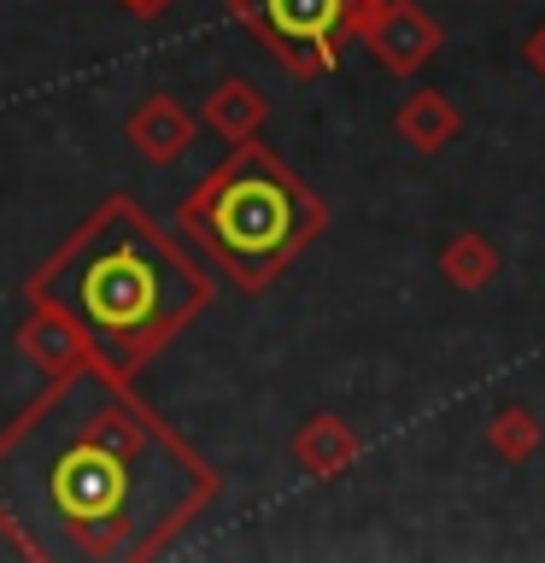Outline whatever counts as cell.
<instances>
[{
    "label": "cell",
    "instance_id": "obj_1",
    "mask_svg": "<svg viewBox=\"0 0 545 563\" xmlns=\"http://www.w3.org/2000/svg\"><path fill=\"white\" fill-rule=\"evenodd\" d=\"M218 499V475L130 387L65 376L0 440V522L47 563L158 558Z\"/></svg>",
    "mask_w": 545,
    "mask_h": 563
},
{
    "label": "cell",
    "instance_id": "obj_2",
    "mask_svg": "<svg viewBox=\"0 0 545 563\" xmlns=\"http://www.w3.org/2000/svg\"><path fill=\"white\" fill-rule=\"evenodd\" d=\"M35 294L112 369H135L205 311L211 282L158 223L135 206H112L70 241L59 264H47Z\"/></svg>",
    "mask_w": 545,
    "mask_h": 563
},
{
    "label": "cell",
    "instance_id": "obj_3",
    "mask_svg": "<svg viewBox=\"0 0 545 563\" xmlns=\"http://www.w3.org/2000/svg\"><path fill=\"white\" fill-rule=\"evenodd\" d=\"M323 200L270 147H253V141H241L182 206V229L246 294L270 288L323 235Z\"/></svg>",
    "mask_w": 545,
    "mask_h": 563
},
{
    "label": "cell",
    "instance_id": "obj_4",
    "mask_svg": "<svg viewBox=\"0 0 545 563\" xmlns=\"http://www.w3.org/2000/svg\"><path fill=\"white\" fill-rule=\"evenodd\" d=\"M387 0H235V18L299 77H329L346 35H369Z\"/></svg>",
    "mask_w": 545,
    "mask_h": 563
},
{
    "label": "cell",
    "instance_id": "obj_5",
    "mask_svg": "<svg viewBox=\"0 0 545 563\" xmlns=\"http://www.w3.org/2000/svg\"><path fill=\"white\" fill-rule=\"evenodd\" d=\"M364 42L381 59V70H393V77H416V70L440 53V24L416 7V0H387Z\"/></svg>",
    "mask_w": 545,
    "mask_h": 563
},
{
    "label": "cell",
    "instance_id": "obj_6",
    "mask_svg": "<svg viewBox=\"0 0 545 563\" xmlns=\"http://www.w3.org/2000/svg\"><path fill=\"white\" fill-rule=\"evenodd\" d=\"M393 130L411 141L416 153H440L464 135V112H457L452 95H440V88H416V95L393 112Z\"/></svg>",
    "mask_w": 545,
    "mask_h": 563
},
{
    "label": "cell",
    "instance_id": "obj_7",
    "mask_svg": "<svg viewBox=\"0 0 545 563\" xmlns=\"http://www.w3.org/2000/svg\"><path fill=\"white\" fill-rule=\"evenodd\" d=\"M499 271H504V253H499V241L481 235V229H464V235H452L440 246V276L464 294H481Z\"/></svg>",
    "mask_w": 545,
    "mask_h": 563
},
{
    "label": "cell",
    "instance_id": "obj_8",
    "mask_svg": "<svg viewBox=\"0 0 545 563\" xmlns=\"http://www.w3.org/2000/svg\"><path fill=\"white\" fill-rule=\"evenodd\" d=\"M487 446L504 457V464H527L540 446H545V422L534 417V405H499L492 411V422H487Z\"/></svg>",
    "mask_w": 545,
    "mask_h": 563
},
{
    "label": "cell",
    "instance_id": "obj_9",
    "mask_svg": "<svg viewBox=\"0 0 545 563\" xmlns=\"http://www.w3.org/2000/svg\"><path fill=\"white\" fill-rule=\"evenodd\" d=\"M358 457V434L346 429V422L334 417H316L305 434H299V464H305L311 475H334L341 464H352Z\"/></svg>",
    "mask_w": 545,
    "mask_h": 563
},
{
    "label": "cell",
    "instance_id": "obj_10",
    "mask_svg": "<svg viewBox=\"0 0 545 563\" xmlns=\"http://www.w3.org/2000/svg\"><path fill=\"white\" fill-rule=\"evenodd\" d=\"M258 112H264V106H258V95H253L246 82H229V88H223V123H229L235 135H241Z\"/></svg>",
    "mask_w": 545,
    "mask_h": 563
},
{
    "label": "cell",
    "instance_id": "obj_11",
    "mask_svg": "<svg viewBox=\"0 0 545 563\" xmlns=\"http://www.w3.org/2000/svg\"><path fill=\"white\" fill-rule=\"evenodd\" d=\"M522 59H527V70H534V77H545V24L522 42Z\"/></svg>",
    "mask_w": 545,
    "mask_h": 563
},
{
    "label": "cell",
    "instance_id": "obj_12",
    "mask_svg": "<svg viewBox=\"0 0 545 563\" xmlns=\"http://www.w3.org/2000/svg\"><path fill=\"white\" fill-rule=\"evenodd\" d=\"M130 7H135V12H153V7H165V0H130Z\"/></svg>",
    "mask_w": 545,
    "mask_h": 563
}]
</instances>
